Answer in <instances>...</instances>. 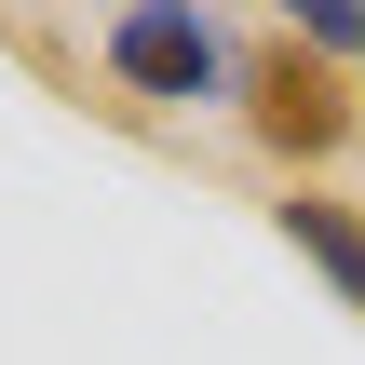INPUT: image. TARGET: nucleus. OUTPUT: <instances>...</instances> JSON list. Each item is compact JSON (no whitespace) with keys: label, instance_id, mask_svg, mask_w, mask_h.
Returning a JSON list of instances; mask_svg holds the SVG:
<instances>
[{"label":"nucleus","instance_id":"1","mask_svg":"<svg viewBox=\"0 0 365 365\" xmlns=\"http://www.w3.org/2000/svg\"><path fill=\"white\" fill-rule=\"evenodd\" d=\"M244 122H257L284 163H325L365 108H352V81H339V68H312V54L284 41V54H257V68H244Z\"/></svg>","mask_w":365,"mask_h":365},{"label":"nucleus","instance_id":"2","mask_svg":"<svg viewBox=\"0 0 365 365\" xmlns=\"http://www.w3.org/2000/svg\"><path fill=\"white\" fill-rule=\"evenodd\" d=\"M108 68L135 95H230V27L217 14H108Z\"/></svg>","mask_w":365,"mask_h":365},{"label":"nucleus","instance_id":"3","mask_svg":"<svg viewBox=\"0 0 365 365\" xmlns=\"http://www.w3.org/2000/svg\"><path fill=\"white\" fill-rule=\"evenodd\" d=\"M271 217H284V244H298V257H312V271H325V284H339V298L365 312V203H325V190H284Z\"/></svg>","mask_w":365,"mask_h":365},{"label":"nucleus","instance_id":"4","mask_svg":"<svg viewBox=\"0 0 365 365\" xmlns=\"http://www.w3.org/2000/svg\"><path fill=\"white\" fill-rule=\"evenodd\" d=\"M298 54H312V68H365V14L352 0H312V14H298Z\"/></svg>","mask_w":365,"mask_h":365}]
</instances>
